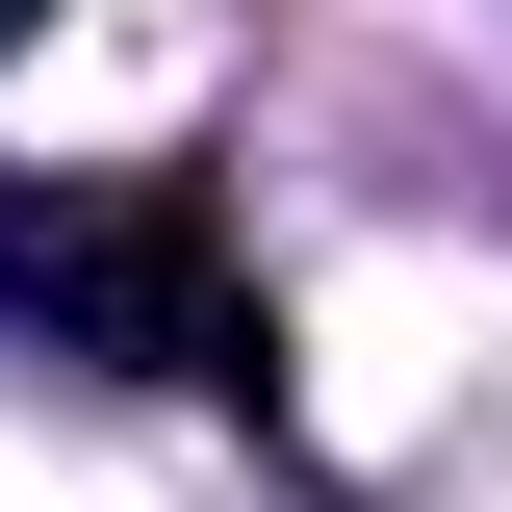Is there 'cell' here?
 <instances>
[{
  "mask_svg": "<svg viewBox=\"0 0 512 512\" xmlns=\"http://www.w3.org/2000/svg\"><path fill=\"white\" fill-rule=\"evenodd\" d=\"M26 26H52V0H0V52H26Z\"/></svg>",
  "mask_w": 512,
  "mask_h": 512,
  "instance_id": "obj_2",
  "label": "cell"
},
{
  "mask_svg": "<svg viewBox=\"0 0 512 512\" xmlns=\"http://www.w3.org/2000/svg\"><path fill=\"white\" fill-rule=\"evenodd\" d=\"M0 308L26 333H103V359H154V384H256V308L205 282L180 205H26L0 180Z\"/></svg>",
  "mask_w": 512,
  "mask_h": 512,
  "instance_id": "obj_1",
  "label": "cell"
}]
</instances>
